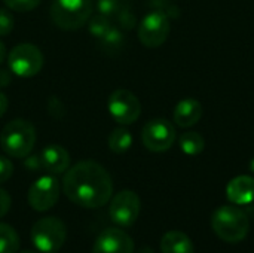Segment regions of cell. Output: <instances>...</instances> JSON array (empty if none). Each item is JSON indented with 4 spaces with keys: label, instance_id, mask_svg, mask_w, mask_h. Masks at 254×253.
Returning <instances> with one entry per match:
<instances>
[{
    "label": "cell",
    "instance_id": "cell-2",
    "mask_svg": "<svg viewBox=\"0 0 254 253\" xmlns=\"http://www.w3.org/2000/svg\"><path fill=\"white\" fill-rule=\"evenodd\" d=\"M36 127L25 119L7 122L0 133V146L7 157L25 158L36 145Z\"/></svg>",
    "mask_w": 254,
    "mask_h": 253
},
{
    "label": "cell",
    "instance_id": "cell-19",
    "mask_svg": "<svg viewBox=\"0 0 254 253\" xmlns=\"http://www.w3.org/2000/svg\"><path fill=\"white\" fill-rule=\"evenodd\" d=\"M18 249L19 236L10 225L0 222V253H16Z\"/></svg>",
    "mask_w": 254,
    "mask_h": 253
},
{
    "label": "cell",
    "instance_id": "cell-31",
    "mask_svg": "<svg viewBox=\"0 0 254 253\" xmlns=\"http://www.w3.org/2000/svg\"><path fill=\"white\" fill-rule=\"evenodd\" d=\"M7 106H9V101H7V97L3 94V92H0V118L6 113V110H7Z\"/></svg>",
    "mask_w": 254,
    "mask_h": 253
},
{
    "label": "cell",
    "instance_id": "cell-21",
    "mask_svg": "<svg viewBox=\"0 0 254 253\" xmlns=\"http://www.w3.org/2000/svg\"><path fill=\"white\" fill-rule=\"evenodd\" d=\"M124 45V34L119 28L112 27L107 34L101 39V46L107 51V52H113V51H119Z\"/></svg>",
    "mask_w": 254,
    "mask_h": 253
},
{
    "label": "cell",
    "instance_id": "cell-18",
    "mask_svg": "<svg viewBox=\"0 0 254 253\" xmlns=\"http://www.w3.org/2000/svg\"><path fill=\"white\" fill-rule=\"evenodd\" d=\"M107 145L115 154H125L132 145V136L127 128H115L107 139Z\"/></svg>",
    "mask_w": 254,
    "mask_h": 253
},
{
    "label": "cell",
    "instance_id": "cell-30",
    "mask_svg": "<svg viewBox=\"0 0 254 253\" xmlns=\"http://www.w3.org/2000/svg\"><path fill=\"white\" fill-rule=\"evenodd\" d=\"M10 81H12V76H10L9 70L1 69V70H0V88L7 86V85L10 84Z\"/></svg>",
    "mask_w": 254,
    "mask_h": 253
},
{
    "label": "cell",
    "instance_id": "cell-12",
    "mask_svg": "<svg viewBox=\"0 0 254 253\" xmlns=\"http://www.w3.org/2000/svg\"><path fill=\"white\" fill-rule=\"evenodd\" d=\"M92 253H134V242L125 231L107 228L97 237Z\"/></svg>",
    "mask_w": 254,
    "mask_h": 253
},
{
    "label": "cell",
    "instance_id": "cell-11",
    "mask_svg": "<svg viewBox=\"0 0 254 253\" xmlns=\"http://www.w3.org/2000/svg\"><path fill=\"white\" fill-rule=\"evenodd\" d=\"M60 197V183L55 176L46 174L39 177L28 189V204L36 212H46L52 209Z\"/></svg>",
    "mask_w": 254,
    "mask_h": 253
},
{
    "label": "cell",
    "instance_id": "cell-3",
    "mask_svg": "<svg viewBox=\"0 0 254 253\" xmlns=\"http://www.w3.org/2000/svg\"><path fill=\"white\" fill-rule=\"evenodd\" d=\"M211 227L220 240L226 243H240L250 231V221L241 209L235 206H222L214 210Z\"/></svg>",
    "mask_w": 254,
    "mask_h": 253
},
{
    "label": "cell",
    "instance_id": "cell-27",
    "mask_svg": "<svg viewBox=\"0 0 254 253\" xmlns=\"http://www.w3.org/2000/svg\"><path fill=\"white\" fill-rule=\"evenodd\" d=\"M48 112L52 118L60 119L64 115V106L57 97H51V100L48 101Z\"/></svg>",
    "mask_w": 254,
    "mask_h": 253
},
{
    "label": "cell",
    "instance_id": "cell-7",
    "mask_svg": "<svg viewBox=\"0 0 254 253\" xmlns=\"http://www.w3.org/2000/svg\"><path fill=\"white\" fill-rule=\"evenodd\" d=\"M170 30V16L162 10H152L138 24V40L146 48H158L167 40Z\"/></svg>",
    "mask_w": 254,
    "mask_h": 253
},
{
    "label": "cell",
    "instance_id": "cell-6",
    "mask_svg": "<svg viewBox=\"0 0 254 253\" xmlns=\"http://www.w3.org/2000/svg\"><path fill=\"white\" fill-rule=\"evenodd\" d=\"M7 64L13 75L19 78H33L43 67V55L33 43H19L7 54Z\"/></svg>",
    "mask_w": 254,
    "mask_h": 253
},
{
    "label": "cell",
    "instance_id": "cell-1",
    "mask_svg": "<svg viewBox=\"0 0 254 253\" xmlns=\"http://www.w3.org/2000/svg\"><path fill=\"white\" fill-rule=\"evenodd\" d=\"M63 191L76 206L83 209H98L110 201L113 182L101 164L86 160L74 164L65 171Z\"/></svg>",
    "mask_w": 254,
    "mask_h": 253
},
{
    "label": "cell",
    "instance_id": "cell-8",
    "mask_svg": "<svg viewBox=\"0 0 254 253\" xmlns=\"http://www.w3.org/2000/svg\"><path fill=\"white\" fill-rule=\"evenodd\" d=\"M107 109L110 116L122 125L134 124L141 113L140 100L134 92L128 89H116L110 94L107 101Z\"/></svg>",
    "mask_w": 254,
    "mask_h": 253
},
{
    "label": "cell",
    "instance_id": "cell-9",
    "mask_svg": "<svg viewBox=\"0 0 254 253\" xmlns=\"http://www.w3.org/2000/svg\"><path fill=\"white\" fill-rule=\"evenodd\" d=\"M140 198L134 191L125 189L118 192L112 201H110V207H109V215L113 224L128 228L132 227L135 224V221L138 219L140 215Z\"/></svg>",
    "mask_w": 254,
    "mask_h": 253
},
{
    "label": "cell",
    "instance_id": "cell-13",
    "mask_svg": "<svg viewBox=\"0 0 254 253\" xmlns=\"http://www.w3.org/2000/svg\"><path fill=\"white\" fill-rule=\"evenodd\" d=\"M42 169L52 176L63 174L70 169V155L65 148L60 145H48L40 152Z\"/></svg>",
    "mask_w": 254,
    "mask_h": 253
},
{
    "label": "cell",
    "instance_id": "cell-23",
    "mask_svg": "<svg viewBox=\"0 0 254 253\" xmlns=\"http://www.w3.org/2000/svg\"><path fill=\"white\" fill-rule=\"evenodd\" d=\"M3 3L15 12H28L40 4V0H3Z\"/></svg>",
    "mask_w": 254,
    "mask_h": 253
},
{
    "label": "cell",
    "instance_id": "cell-22",
    "mask_svg": "<svg viewBox=\"0 0 254 253\" xmlns=\"http://www.w3.org/2000/svg\"><path fill=\"white\" fill-rule=\"evenodd\" d=\"M124 7H125V4L122 3V0H97L98 13L104 15L107 18L116 16Z\"/></svg>",
    "mask_w": 254,
    "mask_h": 253
},
{
    "label": "cell",
    "instance_id": "cell-25",
    "mask_svg": "<svg viewBox=\"0 0 254 253\" xmlns=\"http://www.w3.org/2000/svg\"><path fill=\"white\" fill-rule=\"evenodd\" d=\"M13 15L9 9H0V36H7L13 30Z\"/></svg>",
    "mask_w": 254,
    "mask_h": 253
},
{
    "label": "cell",
    "instance_id": "cell-26",
    "mask_svg": "<svg viewBox=\"0 0 254 253\" xmlns=\"http://www.w3.org/2000/svg\"><path fill=\"white\" fill-rule=\"evenodd\" d=\"M13 174L12 161L7 157H0V185L7 182Z\"/></svg>",
    "mask_w": 254,
    "mask_h": 253
},
{
    "label": "cell",
    "instance_id": "cell-17",
    "mask_svg": "<svg viewBox=\"0 0 254 253\" xmlns=\"http://www.w3.org/2000/svg\"><path fill=\"white\" fill-rule=\"evenodd\" d=\"M179 145H180L182 152H185L189 157H195V155H199L204 151L205 140H204V137L199 133H196V131H188V133H183L180 136Z\"/></svg>",
    "mask_w": 254,
    "mask_h": 253
},
{
    "label": "cell",
    "instance_id": "cell-24",
    "mask_svg": "<svg viewBox=\"0 0 254 253\" xmlns=\"http://www.w3.org/2000/svg\"><path fill=\"white\" fill-rule=\"evenodd\" d=\"M116 18H118V22H119L121 28H124V30H131V28H134L135 24H137L135 15H134L127 6L116 15Z\"/></svg>",
    "mask_w": 254,
    "mask_h": 253
},
{
    "label": "cell",
    "instance_id": "cell-33",
    "mask_svg": "<svg viewBox=\"0 0 254 253\" xmlns=\"http://www.w3.org/2000/svg\"><path fill=\"white\" fill-rule=\"evenodd\" d=\"M250 170L254 173V158L252 160V163H250Z\"/></svg>",
    "mask_w": 254,
    "mask_h": 253
},
{
    "label": "cell",
    "instance_id": "cell-5",
    "mask_svg": "<svg viewBox=\"0 0 254 253\" xmlns=\"http://www.w3.org/2000/svg\"><path fill=\"white\" fill-rule=\"evenodd\" d=\"M67 237L65 225L61 219L48 216L39 219L31 228V242L43 253H54L61 249Z\"/></svg>",
    "mask_w": 254,
    "mask_h": 253
},
{
    "label": "cell",
    "instance_id": "cell-16",
    "mask_svg": "<svg viewBox=\"0 0 254 253\" xmlns=\"http://www.w3.org/2000/svg\"><path fill=\"white\" fill-rule=\"evenodd\" d=\"M162 253H195L192 240L182 231H168L161 239Z\"/></svg>",
    "mask_w": 254,
    "mask_h": 253
},
{
    "label": "cell",
    "instance_id": "cell-15",
    "mask_svg": "<svg viewBox=\"0 0 254 253\" xmlns=\"http://www.w3.org/2000/svg\"><path fill=\"white\" fill-rule=\"evenodd\" d=\"M202 116V106L195 98H185L182 100L174 109V122L182 128H189L199 122Z\"/></svg>",
    "mask_w": 254,
    "mask_h": 253
},
{
    "label": "cell",
    "instance_id": "cell-28",
    "mask_svg": "<svg viewBox=\"0 0 254 253\" xmlns=\"http://www.w3.org/2000/svg\"><path fill=\"white\" fill-rule=\"evenodd\" d=\"M24 167L28 169L30 171H37L42 169V160H40V155H27L24 158Z\"/></svg>",
    "mask_w": 254,
    "mask_h": 253
},
{
    "label": "cell",
    "instance_id": "cell-32",
    "mask_svg": "<svg viewBox=\"0 0 254 253\" xmlns=\"http://www.w3.org/2000/svg\"><path fill=\"white\" fill-rule=\"evenodd\" d=\"M4 58H6V46H4V43L0 40V64L4 61Z\"/></svg>",
    "mask_w": 254,
    "mask_h": 253
},
{
    "label": "cell",
    "instance_id": "cell-10",
    "mask_svg": "<svg viewBox=\"0 0 254 253\" xmlns=\"http://www.w3.org/2000/svg\"><path fill=\"white\" fill-rule=\"evenodd\" d=\"M176 140V130L167 119H152L141 130V142L152 152L168 151Z\"/></svg>",
    "mask_w": 254,
    "mask_h": 253
},
{
    "label": "cell",
    "instance_id": "cell-20",
    "mask_svg": "<svg viewBox=\"0 0 254 253\" xmlns=\"http://www.w3.org/2000/svg\"><path fill=\"white\" fill-rule=\"evenodd\" d=\"M110 28H112L110 18H107L104 15H100V13L95 16L91 15V18L88 19V30H89L91 36L98 40H101Z\"/></svg>",
    "mask_w": 254,
    "mask_h": 253
},
{
    "label": "cell",
    "instance_id": "cell-34",
    "mask_svg": "<svg viewBox=\"0 0 254 253\" xmlns=\"http://www.w3.org/2000/svg\"><path fill=\"white\" fill-rule=\"evenodd\" d=\"M21 253H36V252H33V251H24V252H21Z\"/></svg>",
    "mask_w": 254,
    "mask_h": 253
},
{
    "label": "cell",
    "instance_id": "cell-29",
    "mask_svg": "<svg viewBox=\"0 0 254 253\" xmlns=\"http://www.w3.org/2000/svg\"><path fill=\"white\" fill-rule=\"evenodd\" d=\"M10 209V197L9 194L0 188V218H3Z\"/></svg>",
    "mask_w": 254,
    "mask_h": 253
},
{
    "label": "cell",
    "instance_id": "cell-4",
    "mask_svg": "<svg viewBox=\"0 0 254 253\" xmlns=\"http://www.w3.org/2000/svg\"><path fill=\"white\" fill-rule=\"evenodd\" d=\"M92 10V0H52L49 15L58 28L73 31L88 22Z\"/></svg>",
    "mask_w": 254,
    "mask_h": 253
},
{
    "label": "cell",
    "instance_id": "cell-14",
    "mask_svg": "<svg viewBox=\"0 0 254 253\" xmlns=\"http://www.w3.org/2000/svg\"><path fill=\"white\" fill-rule=\"evenodd\" d=\"M226 197L232 204L246 206L254 201V177L237 176L226 186Z\"/></svg>",
    "mask_w": 254,
    "mask_h": 253
}]
</instances>
